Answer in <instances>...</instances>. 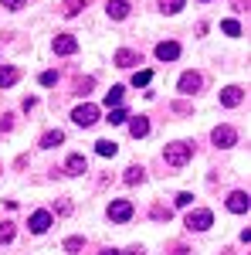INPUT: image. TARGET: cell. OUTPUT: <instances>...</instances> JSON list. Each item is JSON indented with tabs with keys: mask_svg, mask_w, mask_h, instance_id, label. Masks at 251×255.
I'll return each instance as SVG.
<instances>
[{
	"mask_svg": "<svg viewBox=\"0 0 251 255\" xmlns=\"http://www.w3.org/2000/svg\"><path fill=\"white\" fill-rule=\"evenodd\" d=\"M190 157H193V143H183V139H176V143H170V146L163 150V160H167L170 167H183Z\"/></svg>",
	"mask_w": 251,
	"mask_h": 255,
	"instance_id": "6da1fadb",
	"label": "cell"
},
{
	"mask_svg": "<svg viewBox=\"0 0 251 255\" xmlns=\"http://www.w3.org/2000/svg\"><path fill=\"white\" fill-rule=\"evenodd\" d=\"M211 225H214V215L207 208H197V211L187 215V228H190V232H207Z\"/></svg>",
	"mask_w": 251,
	"mask_h": 255,
	"instance_id": "7a4b0ae2",
	"label": "cell"
},
{
	"mask_svg": "<svg viewBox=\"0 0 251 255\" xmlns=\"http://www.w3.org/2000/svg\"><path fill=\"white\" fill-rule=\"evenodd\" d=\"M72 119H75L78 126H85V129H88V126H95V123H98V106L85 102V106H78L75 113H72Z\"/></svg>",
	"mask_w": 251,
	"mask_h": 255,
	"instance_id": "3957f363",
	"label": "cell"
},
{
	"mask_svg": "<svg viewBox=\"0 0 251 255\" xmlns=\"http://www.w3.org/2000/svg\"><path fill=\"white\" fill-rule=\"evenodd\" d=\"M200 85H204V75H200V72H183V75H180V92H183V96L200 92Z\"/></svg>",
	"mask_w": 251,
	"mask_h": 255,
	"instance_id": "277c9868",
	"label": "cell"
},
{
	"mask_svg": "<svg viewBox=\"0 0 251 255\" xmlns=\"http://www.w3.org/2000/svg\"><path fill=\"white\" fill-rule=\"evenodd\" d=\"M211 139H214V146H234L238 143V133H234L231 126H217L211 133Z\"/></svg>",
	"mask_w": 251,
	"mask_h": 255,
	"instance_id": "5b68a950",
	"label": "cell"
},
{
	"mask_svg": "<svg viewBox=\"0 0 251 255\" xmlns=\"http://www.w3.org/2000/svg\"><path fill=\"white\" fill-rule=\"evenodd\" d=\"M156 58L160 61H176L180 58V44H176V41H160V44H156Z\"/></svg>",
	"mask_w": 251,
	"mask_h": 255,
	"instance_id": "8992f818",
	"label": "cell"
},
{
	"mask_svg": "<svg viewBox=\"0 0 251 255\" xmlns=\"http://www.w3.org/2000/svg\"><path fill=\"white\" fill-rule=\"evenodd\" d=\"M109 218H112V221H129V218H133V204H129V201H112V204H109Z\"/></svg>",
	"mask_w": 251,
	"mask_h": 255,
	"instance_id": "52a82bcc",
	"label": "cell"
},
{
	"mask_svg": "<svg viewBox=\"0 0 251 255\" xmlns=\"http://www.w3.org/2000/svg\"><path fill=\"white\" fill-rule=\"evenodd\" d=\"M27 225H31V232H34V235H44V232L51 228V211H34Z\"/></svg>",
	"mask_w": 251,
	"mask_h": 255,
	"instance_id": "ba28073f",
	"label": "cell"
},
{
	"mask_svg": "<svg viewBox=\"0 0 251 255\" xmlns=\"http://www.w3.org/2000/svg\"><path fill=\"white\" fill-rule=\"evenodd\" d=\"M228 208H231L234 215H245V211L251 208V197L245 194V191H234V194L228 197Z\"/></svg>",
	"mask_w": 251,
	"mask_h": 255,
	"instance_id": "9c48e42d",
	"label": "cell"
},
{
	"mask_svg": "<svg viewBox=\"0 0 251 255\" xmlns=\"http://www.w3.org/2000/svg\"><path fill=\"white\" fill-rule=\"evenodd\" d=\"M78 51V41L72 34H58L55 38V55H75Z\"/></svg>",
	"mask_w": 251,
	"mask_h": 255,
	"instance_id": "30bf717a",
	"label": "cell"
},
{
	"mask_svg": "<svg viewBox=\"0 0 251 255\" xmlns=\"http://www.w3.org/2000/svg\"><path fill=\"white\" fill-rule=\"evenodd\" d=\"M241 99H245V92H241L238 85H228V89L221 92V106H228V109H234V106H241Z\"/></svg>",
	"mask_w": 251,
	"mask_h": 255,
	"instance_id": "8fae6325",
	"label": "cell"
},
{
	"mask_svg": "<svg viewBox=\"0 0 251 255\" xmlns=\"http://www.w3.org/2000/svg\"><path fill=\"white\" fill-rule=\"evenodd\" d=\"M105 10H109V17H112V20H126L129 3H126V0H109V3H105Z\"/></svg>",
	"mask_w": 251,
	"mask_h": 255,
	"instance_id": "7c38bea8",
	"label": "cell"
},
{
	"mask_svg": "<svg viewBox=\"0 0 251 255\" xmlns=\"http://www.w3.org/2000/svg\"><path fill=\"white\" fill-rule=\"evenodd\" d=\"M119 68H133V65H143V58L136 55V51H116V58H112Z\"/></svg>",
	"mask_w": 251,
	"mask_h": 255,
	"instance_id": "4fadbf2b",
	"label": "cell"
},
{
	"mask_svg": "<svg viewBox=\"0 0 251 255\" xmlns=\"http://www.w3.org/2000/svg\"><path fill=\"white\" fill-rule=\"evenodd\" d=\"M129 133H133L136 139H143L146 133H150V119H146V116H136L133 123H129Z\"/></svg>",
	"mask_w": 251,
	"mask_h": 255,
	"instance_id": "5bb4252c",
	"label": "cell"
},
{
	"mask_svg": "<svg viewBox=\"0 0 251 255\" xmlns=\"http://www.w3.org/2000/svg\"><path fill=\"white\" fill-rule=\"evenodd\" d=\"M61 143H65V133H61V129H51V133L41 136V146H44V150H55V146H61Z\"/></svg>",
	"mask_w": 251,
	"mask_h": 255,
	"instance_id": "9a60e30c",
	"label": "cell"
},
{
	"mask_svg": "<svg viewBox=\"0 0 251 255\" xmlns=\"http://www.w3.org/2000/svg\"><path fill=\"white\" fill-rule=\"evenodd\" d=\"M20 79V72L14 68V65H7V68H0V89H10L14 82Z\"/></svg>",
	"mask_w": 251,
	"mask_h": 255,
	"instance_id": "2e32d148",
	"label": "cell"
},
{
	"mask_svg": "<svg viewBox=\"0 0 251 255\" xmlns=\"http://www.w3.org/2000/svg\"><path fill=\"white\" fill-rule=\"evenodd\" d=\"M85 170H88L85 157H82V153H72V157H68V174H85Z\"/></svg>",
	"mask_w": 251,
	"mask_h": 255,
	"instance_id": "e0dca14e",
	"label": "cell"
},
{
	"mask_svg": "<svg viewBox=\"0 0 251 255\" xmlns=\"http://www.w3.org/2000/svg\"><path fill=\"white\" fill-rule=\"evenodd\" d=\"M122 180H126V184H143V180H146V170H143L139 163H133V167L126 170V177H122Z\"/></svg>",
	"mask_w": 251,
	"mask_h": 255,
	"instance_id": "ac0fdd59",
	"label": "cell"
},
{
	"mask_svg": "<svg viewBox=\"0 0 251 255\" xmlns=\"http://www.w3.org/2000/svg\"><path fill=\"white\" fill-rule=\"evenodd\" d=\"M95 150H98V157H116V153H119V143H112V139H98Z\"/></svg>",
	"mask_w": 251,
	"mask_h": 255,
	"instance_id": "d6986e66",
	"label": "cell"
},
{
	"mask_svg": "<svg viewBox=\"0 0 251 255\" xmlns=\"http://www.w3.org/2000/svg\"><path fill=\"white\" fill-rule=\"evenodd\" d=\"M78 10H85V0H65V3H61V14H65V17H75Z\"/></svg>",
	"mask_w": 251,
	"mask_h": 255,
	"instance_id": "ffe728a7",
	"label": "cell"
},
{
	"mask_svg": "<svg viewBox=\"0 0 251 255\" xmlns=\"http://www.w3.org/2000/svg\"><path fill=\"white\" fill-rule=\"evenodd\" d=\"M122 96H126V92H122V85H112V89L105 92V106H109V109H112V106H119V102H122Z\"/></svg>",
	"mask_w": 251,
	"mask_h": 255,
	"instance_id": "44dd1931",
	"label": "cell"
},
{
	"mask_svg": "<svg viewBox=\"0 0 251 255\" xmlns=\"http://www.w3.org/2000/svg\"><path fill=\"white\" fill-rule=\"evenodd\" d=\"M126 119H129V116H126V109H119V106H116V109H109V119H105V123H109V126H122Z\"/></svg>",
	"mask_w": 251,
	"mask_h": 255,
	"instance_id": "7402d4cb",
	"label": "cell"
},
{
	"mask_svg": "<svg viewBox=\"0 0 251 255\" xmlns=\"http://www.w3.org/2000/svg\"><path fill=\"white\" fill-rule=\"evenodd\" d=\"M95 89V79H78L75 82V96H88Z\"/></svg>",
	"mask_w": 251,
	"mask_h": 255,
	"instance_id": "603a6c76",
	"label": "cell"
},
{
	"mask_svg": "<svg viewBox=\"0 0 251 255\" xmlns=\"http://www.w3.org/2000/svg\"><path fill=\"white\" fill-rule=\"evenodd\" d=\"M221 31H224L228 38H238V34H241V24H238V20H224V24H221Z\"/></svg>",
	"mask_w": 251,
	"mask_h": 255,
	"instance_id": "cb8c5ba5",
	"label": "cell"
},
{
	"mask_svg": "<svg viewBox=\"0 0 251 255\" xmlns=\"http://www.w3.org/2000/svg\"><path fill=\"white\" fill-rule=\"evenodd\" d=\"M14 129V113H0V133H10Z\"/></svg>",
	"mask_w": 251,
	"mask_h": 255,
	"instance_id": "d4e9b609",
	"label": "cell"
},
{
	"mask_svg": "<svg viewBox=\"0 0 251 255\" xmlns=\"http://www.w3.org/2000/svg\"><path fill=\"white\" fill-rule=\"evenodd\" d=\"M150 79H153V72L143 68V72H136V75H133V85H136V89H139V85H150Z\"/></svg>",
	"mask_w": 251,
	"mask_h": 255,
	"instance_id": "484cf974",
	"label": "cell"
},
{
	"mask_svg": "<svg viewBox=\"0 0 251 255\" xmlns=\"http://www.w3.org/2000/svg\"><path fill=\"white\" fill-rule=\"evenodd\" d=\"M160 7H163L167 14H176V10L183 7V0H160Z\"/></svg>",
	"mask_w": 251,
	"mask_h": 255,
	"instance_id": "4316f807",
	"label": "cell"
},
{
	"mask_svg": "<svg viewBox=\"0 0 251 255\" xmlns=\"http://www.w3.org/2000/svg\"><path fill=\"white\" fill-rule=\"evenodd\" d=\"M153 218H156V221H170V218H173V211H170V208H160V204H156V208H153Z\"/></svg>",
	"mask_w": 251,
	"mask_h": 255,
	"instance_id": "83f0119b",
	"label": "cell"
},
{
	"mask_svg": "<svg viewBox=\"0 0 251 255\" xmlns=\"http://www.w3.org/2000/svg\"><path fill=\"white\" fill-rule=\"evenodd\" d=\"M82 249H85L82 238H68V242H65V252H82Z\"/></svg>",
	"mask_w": 251,
	"mask_h": 255,
	"instance_id": "f1b7e54d",
	"label": "cell"
},
{
	"mask_svg": "<svg viewBox=\"0 0 251 255\" xmlns=\"http://www.w3.org/2000/svg\"><path fill=\"white\" fill-rule=\"evenodd\" d=\"M10 238H14V225L3 221V225H0V242H10Z\"/></svg>",
	"mask_w": 251,
	"mask_h": 255,
	"instance_id": "f546056e",
	"label": "cell"
},
{
	"mask_svg": "<svg viewBox=\"0 0 251 255\" xmlns=\"http://www.w3.org/2000/svg\"><path fill=\"white\" fill-rule=\"evenodd\" d=\"M41 85H58V72H41Z\"/></svg>",
	"mask_w": 251,
	"mask_h": 255,
	"instance_id": "4dcf8cb0",
	"label": "cell"
},
{
	"mask_svg": "<svg viewBox=\"0 0 251 255\" xmlns=\"http://www.w3.org/2000/svg\"><path fill=\"white\" fill-rule=\"evenodd\" d=\"M0 3H3V7H7V10H20V7H24V3H27V0H0Z\"/></svg>",
	"mask_w": 251,
	"mask_h": 255,
	"instance_id": "1f68e13d",
	"label": "cell"
},
{
	"mask_svg": "<svg viewBox=\"0 0 251 255\" xmlns=\"http://www.w3.org/2000/svg\"><path fill=\"white\" fill-rule=\"evenodd\" d=\"M55 211H58V215H72V204H68V201H55Z\"/></svg>",
	"mask_w": 251,
	"mask_h": 255,
	"instance_id": "d6a6232c",
	"label": "cell"
},
{
	"mask_svg": "<svg viewBox=\"0 0 251 255\" xmlns=\"http://www.w3.org/2000/svg\"><path fill=\"white\" fill-rule=\"evenodd\" d=\"M190 201H193L190 194H180V197H176V208H190Z\"/></svg>",
	"mask_w": 251,
	"mask_h": 255,
	"instance_id": "836d02e7",
	"label": "cell"
},
{
	"mask_svg": "<svg viewBox=\"0 0 251 255\" xmlns=\"http://www.w3.org/2000/svg\"><path fill=\"white\" fill-rule=\"evenodd\" d=\"M170 255H187V249H183V245H176V249H173Z\"/></svg>",
	"mask_w": 251,
	"mask_h": 255,
	"instance_id": "e575fe53",
	"label": "cell"
},
{
	"mask_svg": "<svg viewBox=\"0 0 251 255\" xmlns=\"http://www.w3.org/2000/svg\"><path fill=\"white\" fill-rule=\"evenodd\" d=\"M98 255H119V252H116V249H102Z\"/></svg>",
	"mask_w": 251,
	"mask_h": 255,
	"instance_id": "d590c367",
	"label": "cell"
}]
</instances>
